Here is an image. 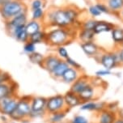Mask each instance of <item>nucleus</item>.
Here are the masks:
<instances>
[{
    "label": "nucleus",
    "instance_id": "nucleus-1",
    "mask_svg": "<svg viewBox=\"0 0 123 123\" xmlns=\"http://www.w3.org/2000/svg\"><path fill=\"white\" fill-rule=\"evenodd\" d=\"M80 12L75 6L70 5L62 7H51L45 12L43 23L46 28H63L74 27L79 24ZM78 30V29H77Z\"/></svg>",
    "mask_w": 123,
    "mask_h": 123
},
{
    "label": "nucleus",
    "instance_id": "nucleus-2",
    "mask_svg": "<svg viewBox=\"0 0 123 123\" xmlns=\"http://www.w3.org/2000/svg\"><path fill=\"white\" fill-rule=\"evenodd\" d=\"M47 32L46 44L51 47L66 46L71 43L77 37L78 30L75 28L71 27L67 28H52Z\"/></svg>",
    "mask_w": 123,
    "mask_h": 123
},
{
    "label": "nucleus",
    "instance_id": "nucleus-3",
    "mask_svg": "<svg viewBox=\"0 0 123 123\" xmlns=\"http://www.w3.org/2000/svg\"><path fill=\"white\" fill-rule=\"evenodd\" d=\"M28 12V6L25 2L9 0L6 4L0 6V15L3 21H7L21 13Z\"/></svg>",
    "mask_w": 123,
    "mask_h": 123
},
{
    "label": "nucleus",
    "instance_id": "nucleus-4",
    "mask_svg": "<svg viewBox=\"0 0 123 123\" xmlns=\"http://www.w3.org/2000/svg\"><path fill=\"white\" fill-rule=\"evenodd\" d=\"M31 112H32V109H31L30 101L25 100L19 97L16 109L11 114V116L9 117L10 120L19 122L20 121L25 119V118H29Z\"/></svg>",
    "mask_w": 123,
    "mask_h": 123
},
{
    "label": "nucleus",
    "instance_id": "nucleus-5",
    "mask_svg": "<svg viewBox=\"0 0 123 123\" xmlns=\"http://www.w3.org/2000/svg\"><path fill=\"white\" fill-rule=\"evenodd\" d=\"M70 109L66 105L64 96L62 94H56L47 98L46 101V113L47 115L49 113L59 111L69 112Z\"/></svg>",
    "mask_w": 123,
    "mask_h": 123
},
{
    "label": "nucleus",
    "instance_id": "nucleus-6",
    "mask_svg": "<svg viewBox=\"0 0 123 123\" xmlns=\"http://www.w3.org/2000/svg\"><path fill=\"white\" fill-rule=\"evenodd\" d=\"M95 59L106 70L112 71L114 68L118 67L113 51L101 52L97 57H96Z\"/></svg>",
    "mask_w": 123,
    "mask_h": 123
},
{
    "label": "nucleus",
    "instance_id": "nucleus-7",
    "mask_svg": "<svg viewBox=\"0 0 123 123\" xmlns=\"http://www.w3.org/2000/svg\"><path fill=\"white\" fill-rule=\"evenodd\" d=\"M19 96H7L0 100V113L10 117L11 114L16 109L17 102Z\"/></svg>",
    "mask_w": 123,
    "mask_h": 123
},
{
    "label": "nucleus",
    "instance_id": "nucleus-8",
    "mask_svg": "<svg viewBox=\"0 0 123 123\" xmlns=\"http://www.w3.org/2000/svg\"><path fill=\"white\" fill-rule=\"evenodd\" d=\"M28 21V12H25L21 14H19L16 16L13 17L10 20L4 22V26H5V30L6 33L9 34L16 27L19 26H25Z\"/></svg>",
    "mask_w": 123,
    "mask_h": 123
},
{
    "label": "nucleus",
    "instance_id": "nucleus-9",
    "mask_svg": "<svg viewBox=\"0 0 123 123\" xmlns=\"http://www.w3.org/2000/svg\"><path fill=\"white\" fill-rule=\"evenodd\" d=\"M18 84L13 80L0 85V100L7 96H18Z\"/></svg>",
    "mask_w": 123,
    "mask_h": 123
},
{
    "label": "nucleus",
    "instance_id": "nucleus-10",
    "mask_svg": "<svg viewBox=\"0 0 123 123\" xmlns=\"http://www.w3.org/2000/svg\"><path fill=\"white\" fill-rule=\"evenodd\" d=\"M92 78L89 76L85 75V74H81V75L71 85L70 91L74 92L76 94H80L83 90H84L86 87L91 84Z\"/></svg>",
    "mask_w": 123,
    "mask_h": 123
},
{
    "label": "nucleus",
    "instance_id": "nucleus-11",
    "mask_svg": "<svg viewBox=\"0 0 123 123\" xmlns=\"http://www.w3.org/2000/svg\"><path fill=\"white\" fill-rule=\"evenodd\" d=\"M80 48L83 50V52L87 57L90 58H94L97 57L99 54L101 53V49L99 47V45L94 41H90V42H83L80 43Z\"/></svg>",
    "mask_w": 123,
    "mask_h": 123
},
{
    "label": "nucleus",
    "instance_id": "nucleus-12",
    "mask_svg": "<svg viewBox=\"0 0 123 123\" xmlns=\"http://www.w3.org/2000/svg\"><path fill=\"white\" fill-rule=\"evenodd\" d=\"M106 108L107 105L105 102H97L95 100H90V101L82 103L80 106V109L81 111L96 112L98 113L100 111L105 109Z\"/></svg>",
    "mask_w": 123,
    "mask_h": 123
},
{
    "label": "nucleus",
    "instance_id": "nucleus-13",
    "mask_svg": "<svg viewBox=\"0 0 123 123\" xmlns=\"http://www.w3.org/2000/svg\"><path fill=\"white\" fill-rule=\"evenodd\" d=\"M47 98L44 96H32L31 100V109L33 113H46Z\"/></svg>",
    "mask_w": 123,
    "mask_h": 123
},
{
    "label": "nucleus",
    "instance_id": "nucleus-14",
    "mask_svg": "<svg viewBox=\"0 0 123 123\" xmlns=\"http://www.w3.org/2000/svg\"><path fill=\"white\" fill-rule=\"evenodd\" d=\"M8 35H9L11 37L14 38L16 41L20 42V43L25 44V42H27L28 41H29V35H28L27 31H26L25 26L16 27Z\"/></svg>",
    "mask_w": 123,
    "mask_h": 123
},
{
    "label": "nucleus",
    "instance_id": "nucleus-15",
    "mask_svg": "<svg viewBox=\"0 0 123 123\" xmlns=\"http://www.w3.org/2000/svg\"><path fill=\"white\" fill-rule=\"evenodd\" d=\"M117 117V112L106 108L97 113V123H113Z\"/></svg>",
    "mask_w": 123,
    "mask_h": 123
},
{
    "label": "nucleus",
    "instance_id": "nucleus-16",
    "mask_svg": "<svg viewBox=\"0 0 123 123\" xmlns=\"http://www.w3.org/2000/svg\"><path fill=\"white\" fill-rule=\"evenodd\" d=\"M60 61L61 59L58 58L57 54H49L47 56H45V59H44L41 67H42L44 70H45L46 71H48L50 74Z\"/></svg>",
    "mask_w": 123,
    "mask_h": 123
},
{
    "label": "nucleus",
    "instance_id": "nucleus-17",
    "mask_svg": "<svg viewBox=\"0 0 123 123\" xmlns=\"http://www.w3.org/2000/svg\"><path fill=\"white\" fill-rule=\"evenodd\" d=\"M63 96H64L66 105L69 109L80 106V105L82 104V100H81L80 96L70 90L66 92Z\"/></svg>",
    "mask_w": 123,
    "mask_h": 123
},
{
    "label": "nucleus",
    "instance_id": "nucleus-18",
    "mask_svg": "<svg viewBox=\"0 0 123 123\" xmlns=\"http://www.w3.org/2000/svg\"><path fill=\"white\" fill-rule=\"evenodd\" d=\"M78 95L80 96L82 103L90 101V100H95L97 98L96 97V87L91 83Z\"/></svg>",
    "mask_w": 123,
    "mask_h": 123
},
{
    "label": "nucleus",
    "instance_id": "nucleus-19",
    "mask_svg": "<svg viewBox=\"0 0 123 123\" xmlns=\"http://www.w3.org/2000/svg\"><path fill=\"white\" fill-rule=\"evenodd\" d=\"M81 75L80 70L74 69V68L69 67L66 71L64 74L61 78V81L67 84H72L74 81L77 80V79Z\"/></svg>",
    "mask_w": 123,
    "mask_h": 123
},
{
    "label": "nucleus",
    "instance_id": "nucleus-20",
    "mask_svg": "<svg viewBox=\"0 0 123 123\" xmlns=\"http://www.w3.org/2000/svg\"><path fill=\"white\" fill-rule=\"evenodd\" d=\"M115 26L116 25H114L113 24L110 23V22H107L105 20H97L93 31L96 35L101 34L104 33V32H111V31L113 29Z\"/></svg>",
    "mask_w": 123,
    "mask_h": 123
},
{
    "label": "nucleus",
    "instance_id": "nucleus-21",
    "mask_svg": "<svg viewBox=\"0 0 123 123\" xmlns=\"http://www.w3.org/2000/svg\"><path fill=\"white\" fill-rule=\"evenodd\" d=\"M96 37V33L93 30H88V29H80L78 30L77 32L76 38L79 39L80 43L83 42H90V41H94Z\"/></svg>",
    "mask_w": 123,
    "mask_h": 123
},
{
    "label": "nucleus",
    "instance_id": "nucleus-22",
    "mask_svg": "<svg viewBox=\"0 0 123 123\" xmlns=\"http://www.w3.org/2000/svg\"><path fill=\"white\" fill-rule=\"evenodd\" d=\"M26 31L29 36L32 34L35 33L37 32H39L41 30H43L45 28V26L44 25L43 22L41 21H37L33 19H28L27 24L25 25Z\"/></svg>",
    "mask_w": 123,
    "mask_h": 123
},
{
    "label": "nucleus",
    "instance_id": "nucleus-23",
    "mask_svg": "<svg viewBox=\"0 0 123 123\" xmlns=\"http://www.w3.org/2000/svg\"><path fill=\"white\" fill-rule=\"evenodd\" d=\"M69 65L67 63V62L65 60H62L58 62V64L56 66L55 68L54 69L50 74L54 79H56V80H61V78L62 77V75L64 74L66 71L69 68Z\"/></svg>",
    "mask_w": 123,
    "mask_h": 123
},
{
    "label": "nucleus",
    "instance_id": "nucleus-24",
    "mask_svg": "<svg viewBox=\"0 0 123 123\" xmlns=\"http://www.w3.org/2000/svg\"><path fill=\"white\" fill-rule=\"evenodd\" d=\"M111 37L116 47H121L123 42V28L115 26L111 31Z\"/></svg>",
    "mask_w": 123,
    "mask_h": 123
},
{
    "label": "nucleus",
    "instance_id": "nucleus-25",
    "mask_svg": "<svg viewBox=\"0 0 123 123\" xmlns=\"http://www.w3.org/2000/svg\"><path fill=\"white\" fill-rule=\"evenodd\" d=\"M108 8L111 13L118 15V13L123 8V0H105Z\"/></svg>",
    "mask_w": 123,
    "mask_h": 123
},
{
    "label": "nucleus",
    "instance_id": "nucleus-26",
    "mask_svg": "<svg viewBox=\"0 0 123 123\" xmlns=\"http://www.w3.org/2000/svg\"><path fill=\"white\" fill-rule=\"evenodd\" d=\"M67 111H59L55 113H49L47 115V122L48 123H59L65 121L67 117Z\"/></svg>",
    "mask_w": 123,
    "mask_h": 123
},
{
    "label": "nucleus",
    "instance_id": "nucleus-27",
    "mask_svg": "<svg viewBox=\"0 0 123 123\" xmlns=\"http://www.w3.org/2000/svg\"><path fill=\"white\" fill-rule=\"evenodd\" d=\"M46 37H47V32L45 29H43L29 36V41L34 43L35 45H38V44L46 42Z\"/></svg>",
    "mask_w": 123,
    "mask_h": 123
},
{
    "label": "nucleus",
    "instance_id": "nucleus-28",
    "mask_svg": "<svg viewBox=\"0 0 123 123\" xmlns=\"http://www.w3.org/2000/svg\"><path fill=\"white\" fill-rule=\"evenodd\" d=\"M28 58L31 63L37 65V66H39V67H41L44 59H45V55L40 52L36 51V52L32 53V54H29V55H28Z\"/></svg>",
    "mask_w": 123,
    "mask_h": 123
},
{
    "label": "nucleus",
    "instance_id": "nucleus-29",
    "mask_svg": "<svg viewBox=\"0 0 123 123\" xmlns=\"http://www.w3.org/2000/svg\"><path fill=\"white\" fill-rule=\"evenodd\" d=\"M45 12H46L44 8H39V9L31 11V19L43 22L45 17Z\"/></svg>",
    "mask_w": 123,
    "mask_h": 123
},
{
    "label": "nucleus",
    "instance_id": "nucleus-30",
    "mask_svg": "<svg viewBox=\"0 0 123 123\" xmlns=\"http://www.w3.org/2000/svg\"><path fill=\"white\" fill-rule=\"evenodd\" d=\"M97 20L95 19H86L85 20L82 21L80 23V28L82 29H88V30H93L96 26V24Z\"/></svg>",
    "mask_w": 123,
    "mask_h": 123
},
{
    "label": "nucleus",
    "instance_id": "nucleus-31",
    "mask_svg": "<svg viewBox=\"0 0 123 123\" xmlns=\"http://www.w3.org/2000/svg\"><path fill=\"white\" fill-rule=\"evenodd\" d=\"M37 51V45H35L34 43H32V41H28L27 42L24 44L23 46V52L27 55L32 54V53Z\"/></svg>",
    "mask_w": 123,
    "mask_h": 123
},
{
    "label": "nucleus",
    "instance_id": "nucleus-32",
    "mask_svg": "<svg viewBox=\"0 0 123 123\" xmlns=\"http://www.w3.org/2000/svg\"><path fill=\"white\" fill-rule=\"evenodd\" d=\"M56 51H57V55H58V58L62 59V60H66V59L70 57L69 53H68L67 48H66V46L64 45L57 47Z\"/></svg>",
    "mask_w": 123,
    "mask_h": 123
},
{
    "label": "nucleus",
    "instance_id": "nucleus-33",
    "mask_svg": "<svg viewBox=\"0 0 123 123\" xmlns=\"http://www.w3.org/2000/svg\"><path fill=\"white\" fill-rule=\"evenodd\" d=\"M45 5V0H31L30 2V9L31 11L44 8Z\"/></svg>",
    "mask_w": 123,
    "mask_h": 123
},
{
    "label": "nucleus",
    "instance_id": "nucleus-34",
    "mask_svg": "<svg viewBox=\"0 0 123 123\" xmlns=\"http://www.w3.org/2000/svg\"><path fill=\"white\" fill-rule=\"evenodd\" d=\"M70 123H90L89 120L83 115L81 114H76L71 118Z\"/></svg>",
    "mask_w": 123,
    "mask_h": 123
},
{
    "label": "nucleus",
    "instance_id": "nucleus-35",
    "mask_svg": "<svg viewBox=\"0 0 123 123\" xmlns=\"http://www.w3.org/2000/svg\"><path fill=\"white\" fill-rule=\"evenodd\" d=\"M87 12H88L89 15H91L93 19L97 18V17L101 15V13H100V11L98 10V8L96 7V6L95 5V4L90 5L88 6V8H87Z\"/></svg>",
    "mask_w": 123,
    "mask_h": 123
},
{
    "label": "nucleus",
    "instance_id": "nucleus-36",
    "mask_svg": "<svg viewBox=\"0 0 123 123\" xmlns=\"http://www.w3.org/2000/svg\"><path fill=\"white\" fill-rule=\"evenodd\" d=\"M11 80H12L11 74L7 72L0 70V85L3 84V83L10 82Z\"/></svg>",
    "mask_w": 123,
    "mask_h": 123
},
{
    "label": "nucleus",
    "instance_id": "nucleus-37",
    "mask_svg": "<svg viewBox=\"0 0 123 123\" xmlns=\"http://www.w3.org/2000/svg\"><path fill=\"white\" fill-rule=\"evenodd\" d=\"M65 61L67 62V63L69 65L70 67L74 68V69H77V70H80V71L82 70V66H81L78 62H76L75 60H74V59L71 58V57H69L68 58H67Z\"/></svg>",
    "mask_w": 123,
    "mask_h": 123
},
{
    "label": "nucleus",
    "instance_id": "nucleus-38",
    "mask_svg": "<svg viewBox=\"0 0 123 123\" xmlns=\"http://www.w3.org/2000/svg\"><path fill=\"white\" fill-rule=\"evenodd\" d=\"M95 5L96 6V7L98 8V10L100 11L101 14H109V13H111L109 9L108 8L106 4L102 3V2H100V3H96Z\"/></svg>",
    "mask_w": 123,
    "mask_h": 123
},
{
    "label": "nucleus",
    "instance_id": "nucleus-39",
    "mask_svg": "<svg viewBox=\"0 0 123 123\" xmlns=\"http://www.w3.org/2000/svg\"><path fill=\"white\" fill-rule=\"evenodd\" d=\"M96 77H98V78H102V77L105 76H108L112 74V71H109V70H106V69H101L99 70L95 73Z\"/></svg>",
    "mask_w": 123,
    "mask_h": 123
},
{
    "label": "nucleus",
    "instance_id": "nucleus-40",
    "mask_svg": "<svg viewBox=\"0 0 123 123\" xmlns=\"http://www.w3.org/2000/svg\"><path fill=\"white\" fill-rule=\"evenodd\" d=\"M8 119H10V117H8V116L6 115H3V114H1V116H0V120L2 121V122L3 123H8Z\"/></svg>",
    "mask_w": 123,
    "mask_h": 123
},
{
    "label": "nucleus",
    "instance_id": "nucleus-41",
    "mask_svg": "<svg viewBox=\"0 0 123 123\" xmlns=\"http://www.w3.org/2000/svg\"><path fill=\"white\" fill-rule=\"evenodd\" d=\"M120 54H121V58H122V65L123 66V47L121 46L120 49Z\"/></svg>",
    "mask_w": 123,
    "mask_h": 123
},
{
    "label": "nucleus",
    "instance_id": "nucleus-42",
    "mask_svg": "<svg viewBox=\"0 0 123 123\" xmlns=\"http://www.w3.org/2000/svg\"><path fill=\"white\" fill-rule=\"evenodd\" d=\"M30 119H29V118H25V119H23V120H22V121H20V122H20V123H30Z\"/></svg>",
    "mask_w": 123,
    "mask_h": 123
},
{
    "label": "nucleus",
    "instance_id": "nucleus-43",
    "mask_svg": "<svg viewBox=\"0 0 123 123\" xmlns=\"http://www.w3.org/2000/svg\"><path fill=\"white\" fill-rule=\"evenodd\" d=\"M113 123H123V119L121 117H117Z\"/></svg>",
    "mask_w": 123,
    "mask_h": 123
},
{
    "label": "nucleus",
    "instance_id": "nucleus-44",
    "mask_svg": "<svg viewBox=\"0 0 123 123\" xmlns=\"http://www.w3.org/2000/svg\"><path fill=\"white\" fill-rule=\"evenodd\" d=\"M8 1H9V0H0V6H3L4 4H6Z\"/></svg>",
    "mask_w": 123,
    "mask_h": 123
},
{
    "label": "nucleus",
    "instance_id": "nucleus-45",
    "mask_svg": "<svg viewBox=\"0 0 123 123\" xmlns=\"http://www.w3.org/2000/svg\"><path fill=\"white\" fill-rule=\"evenodd\" d=\"M118 15H119L120 18L123 20V8L119 12V13H118Z\"/></svg>",
    "mask_w": 123,
    "mask_h": 123
},
{
    "label": "nucleus",
    "instance_id": "nucleus-46",
    "mask_svg": "<svg viewBox=\"0 0 123 123\" xmlns=\"http://www.w3.org/2000/svg\"><path fill=\"white\" fill-rule=\"evenodd\" d=\"M118 117H121L123 119V109H122V110L119 111V114H118Z\"/></svg>",
    "mask_w": 123,
    "mask_h": 123
},
{
    "label": "nucleus",
    "instance_id": "nucleus-47",
    "mask_svg": "<svg viewBox=\"0 0 123 123\" xmlns=\"http://www.w3.org/2000/svg\"><path fill=\"white\" fill-rule=\"evenodd\" d=\"M8 123H20V122H15V121H12V122H9Z\"/></svg>",
    "mask_w": 123,
    "mask_h": 123
},
{
    "label": "nucleus",
    "instance_id": "nucleus-48",
    "mask_svg": "<svg viewBox=\"0 0 123 123\" xmlns=\"http://www.w3.org/2000/svg\"><path fill=\"white\" fill-rule=\"evenodd\" d=\"M59 123H70V122H67V121H63V122H59Z\"/></svg>",
    "mask_w": 123,
    "mask_h": 123
},
{
    "label": "nucleus",
    "instance_id": "nucleus-49",
    "mask_svg": "<svg viewBox=\"0 0 123 123\" xmlns=\"http://www.w3.org/2000/svg\"><path fill=\"white\" fill-rule=\"evenodd\" d=\"M17 1H21V2H25L26 0H17Z\"/></svg>",
    "mask_w": 123,
    "mask_h": 123
},
{
    "label": "nucleus",
    "instance_id": "nucleus-50",
    "mask_svg": "<svg viewBox=\"0 0 123 123\" xmlns=\"http://www.w3.org/2000/svg\"><path fill=\"white\" fill-rule=\"evenodd\" d=\"M122 47H123V42H122Z\"/></svg>",
    "mask_w": 123,
    "mask_h": 123
},
{
    "label": "nucleus",
    "instance_id": "nucleus-51",
    "mask_svg": "<svg viewBox=\"0 0 123 123\" xmlns=\"http://www.w3.org/2000/svg\"><path fill=\"white\" fill-rule=\"evenodd\" d=\"M100 1H105V0H100Z\"/></svg>",
    "mask_w": 123,
    "mask_h": 123
}]
</instances>
